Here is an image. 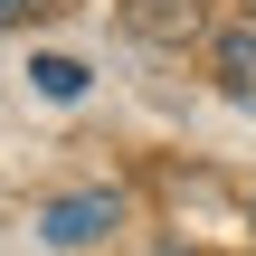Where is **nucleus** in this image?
Returning <instances> with one entry per match:
<instances>
[{"instance_id": "0eeeda50", "label": "nucleus", "mask_w": 256, "mask_h": 256, "mask_svg": "<svg viewBox=\"0 0 256 256\" xmlns=\"http://www.w3.org/2000/svg\"><path fill=\"white\" fill-rule=\"evenodd\" d=\"M247 218H256V209H247Z\"/></svg>"}, {"instance_id": "20e7f679", "label": "nucleus", "mask_w": 256, "mask_h": 256, "mask_svg": "<svg viewBox=\"0 0 256 256\" xmlns=\"http://www.w3.org/2000/svg\"><path fill=\"white\" fill-rule=\"evenodd\" d=\"M28 86H38V95H57V104H76V95H86V66H76V57H38V66H28Z\"/></svg>"}, {"instance_id": "f257e3e1", "label": "nucleus", "mask_w": 256, "mask_h": 256, "mask_svg": "<svg viewBox=\"0 0 256 256\" xmlns=\"http://www.w3.org/2000/svg\"><path fill=\"white\" fill-rule=\"evenodd\" d=\"M114 228H124V190H66V200L38 209V238H48V247H95V238H114Z\"/></svg>"}, {"instance_id": "7ed1b4c3", "label": "nucleus", "mask_w": 256, "mask_h": 256, "mask_svg": "<svg viewBox=\"0 0 256 256\" xmlns=\"http://www.w3.org/2000/svg\"><path fill=\"white\" fill-rule=\"evenodd\" d=\"M209 76H218V95H228V104H247V114H256V19L218 28V48H209Z\"/></svg>"}, {"instance_id": "f03ea898", "label": "nucleus", "mask_w": 256, "mask_h": 256, "mask_svg": "<svg viewBox=\"0 0 256 256\" xmlns=\"http://www.w3.org/2000/svg\"><path fill=\"white\" fill-rule=\"evenodd\" d=\"M124 28L152 38V48H190L209 28V0H124Z\"/></svg>"}, {"instance_id": "423d86ee", "label": "nucleus", "mask_w": 256, "mask_h": 256, "mask_svg": "<svg viewBox=\"0 0 256 256\" xmlns=\"http://www.w3.org/2000/svg\"><path fill=\"white\" fill-rule=\"evenodd\" d=\"M162 256H180V247H162Z\"/></svg>"}, {"instance_id": "39448f33", "label": "nucleus", "mask_w": 256, "mask_h": 256, "mask_svg": "<svg viewBox=\"0 0 256 256\" xmlns=\"http://www.w3.org/2000/svg\"><path fill=\"white\" fill-rule=\"evenodd\" d=\"M19 10H38V0H0V19H19Z\"/></svg>"}]
</instances>
